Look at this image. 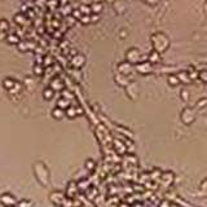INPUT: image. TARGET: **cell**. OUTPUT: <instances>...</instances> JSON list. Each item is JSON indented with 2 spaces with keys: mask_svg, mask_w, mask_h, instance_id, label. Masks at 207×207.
I'll use <instances>...</instances> for the list:
<instances>
[{
  "mask_svg": "<svg viewBox=\"0 0 207 207\" xmlns=\"http://www.w3.org/2000/svg\"><path fill=\"white\" fill-rule=\"evenodd\" d=\"M1 203L5 205L7 207H12L16 205V199H14L10 194H4V195H1Z\"/></svg>",
  "mask_w": 207,
  "mask_h": 207,
  "instance_id": "6da1fadb",
  "label": "cell"
},
{
  "mask_svg": "<svg viewBox=\"0 0 207 207\" xmlns=\"http://www.w3.org/2000/svg\"><path fill=\"white\" fill-rule=\"evenodd\" d=\"M51 88L53 91H61L62 90V83H61V80L60 79H57V78H55L52 82H51Z\"/></svg>",
  "mask_w": 207,
  "mask_h": 207,
  "instance_id": "7a4b0ae2",
  "label": "cell"
},
{
  "mask_svg": "<svg viewBox=\"0 0 207 207\" xmlns=\"http://www.w3.org/2000/svg\"><path fill=\"white\" fill-rule=\"evenodd\" d=\"M3 84H4V88H7V90H12V88L14 87V84H16V82H14L13 79H10V78H7V79H4V82H3Z\"/></svg>",
  "mask_w": 207,
  "mask_h": 207,
  "instance_id": "3957f363",
  "label": "cell"
},
{
  "mask_svg": "<svg viewBox=\"0 0 207 207\" xmlns=\"http://www.w3.org/2000/svg\"><path fill=\"white\" fill-rule=\"evenodd\" d=\"M21 90H22V85H21L18 82H16V84H14V87L12 88V90H9L8 92L9 93H20Z\"/></svg>",
  "mask_w": 207,
  "mask_h": 207,
  "instance_id": "277c9868",
  "label": "cell"
},
{
  "mask_svg": "<svg viewBox=\"0 0 207 207\" xmlns=\"http://www.w3.org/2000/svg\"><path fill=\"white\" fill-rule=\"evenodd\" d=\"M43 96H44L45 100H51L52 96H53V90L51 87L47 88V90H44V92H43Z\"/></svg>",
  "mask_w": 207,
  "mask_h": 207,
  "instance_id": "5b68a950",
  "label": "cell"
},
{
  "mask_svg": "<svg viewBox=\"0 0 207 207\" xmlns=\"http://www.w3.org/2000/svg\"><path fill=\"white\" fill-rule=\"evenodd\" d=\"M57 106H58L60 109H65V108H67V106H69V101H67V100H65V98H61L58 102H57Z\"/></svg>",
  "mask_w": 207,
  "mask_h": 207,
  "instance_id": "8992f818",
  "label": "cell"
},
{
  "mask_svg": "<svg viewBox=\"0 0 207 207\" xmlns=\"http://www.w3.org/2000/svg\"><path fill=\"white\" fill-rule=\"evenodd\" d=\"M52 115L55 117V118H58V119H60V118H61V117L63 115V113H62V109H60V108L55 109V110H53V112H52Z\"/></svg>",
  "mask_w": 207,
  "mask_h": 207,
  "instance_id": "52a82bcc",
  "label": "cell"
},
{
  "mask_svg": "<svg viewBox=\"0 0 207 207\" xmlns=\"http://www.w3.org/2000/svg\"><path fill=\"white\" fill-rule=\"evenodd\" d=\"M8 28V22L7 21H0V31H5Z\"/></svg>",
  "mask_w": 207,
  "mask_h": 207,
  "instance_id": "ba28073f",
  "label": "cell"
},
{
  "mask_svg": "<svg viewBox=\"0 0 207 207\" xmlns=\"http://www.w3.org/2000/svg\"><path fill=\"white\" fill-rule=\"evenodd\" d=\"M34 73L36 74V75H42L43 74V69H42V66L40 65H36L34 67Z\"/></svg>",
  "mask_w": 207,
  "mask_h": 207,
  "instance_id": "9c48e42d",
  "label": "cell"
},
{
  "mask_svg": "<svg viewBox=\"0 0 207 207\" xmlns=\"http://www.w3.org/2000/svg\"><path fill=\"white\" fill-rule=\"evenodd\" d=\"M8 42H10V43H14V42H18V39H17V36H13V35H12V36H9L8 38Z\"/></svg>",
  "mask_w": 207,
  "mask_h": 207,
  "instance_id": "30bf717a",
  "label": "cell"
},
{
  "mask_svg": "<svg viewBox=\"0 0 207 207\" xmlns=\"http://www.w3.org/2000/svg\"><path fill=\"white\" fill-rule=\"evenodd\" d=\"M93 10H95V12H100V10H101V5H100V4H96L95 8H93Z\"/></svg>",
  "mask_w": 207,
  "mask_h": 207,
  "instance_id": "8fae6325",
  "label": "cell"
},
{
  "mask_svg": "<svg viewBox=\"0 0 207 207\" xmlns=\"http://www.w3.org/2000/svg\"><path fill=\"white\" fill-rule=\"evenodd\" d=\"M12 207H14V206H12Z\"/></svg>",
  "mask_w": 207,
  "mask_h": 207,
  "instance_id": "7c38bea8",
  "label": "cell"
}]
</instances>
